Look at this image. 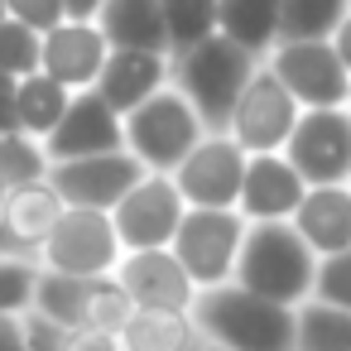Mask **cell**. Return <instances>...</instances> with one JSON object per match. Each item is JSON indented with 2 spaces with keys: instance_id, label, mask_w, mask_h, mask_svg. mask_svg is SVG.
Instances as JSON below:
<instances>
[{
  "instance_id": "1",
  "label": "cell",
  "mask_w": 351,
  "mask_h": 351,
  "mask_svg": "<svg viewBox=\"0 0 351 351\" xmlns=\"http://www.w3.org/2000/svg\"><path fill=\"white\" fill-rule=\"evenodd\" d=\"M313 279H317V255L293 231V221H255V226H245L231 284H241L245 293H260L269 303L298 308V303L313 298Z\"/></svg>"
},
{
  "instance_id": "2",
  "label": "cell",
  "mask_w": 351,
  "mask_h": 351,
  "mask_svg": "<svg viewBox=\"0 0 351 351\" xmlns=\"http://www.w3.org/2000/svg\"><path fill=\"white\" fill-rule=\"evenodd\" d=\"M188 313H193L202 341H212L221 351H293V308L245 293L241 284L197 289Z\"/></svg>"
},
{
  "instance_id": "3",
  "label": "cell",
  "mask_w": 351,
  "mask_h": 351,
  "mask_svg": "<svg viewBox=\"0 0 351 351\" xmlns=\"http://www.w3.org/2000/svg\"><path fill=\"white\" fill-rule=\"evenodd\" d=\"M250 73H255V58L236 49L226 34H207L202 44L173 53V87L193 101L207 130H226V116Z\"/></svg>"
},
{
  "instance_id": "4",
  "label": "cell",
  "mask_w": 351,
  "mask_h": 351,
  "mask_svg": "<svg viewBox=\"0 0 351 351\" xmlns=\"http://www.w3.org/2000/svg\"><path fill=\"white\" fill-rule=\"evenodd\" d=\"M121 121H125V149L145 164V173H173L207 135L202 116L173 82L149 101H140L135 111H125Z\"/></svg>"
},
{
  "instance_id": "5",
  "label": "cell",
  "mask_w": 351,
  "mask_h": 351,
  "mask_svg": "<svg viewBox=\"0 0 351 351\" xmlns=\"http://www.w3.org/2000/svg\"><path fill=\"white\" fill-rule=\"evenodd\" d=\"M245 241V217L236 207H188L173 231V255L197 289H221L236 279V255Z\"/></svg>"
},
{
  "instance_id": "6",
  "label": "cell",
  "mask_w": 351,
  "mask_h": 351,
  "mask_svg": "<svg viewBox=\"0 0 351 351\" xmlns=\"http://www.w3.org/2000/svg\"><path fill=\"white\" fill-rule=\"evenodd\" d=\"M298 116H303V106L293 101V92L265 63H255V73L245 77L241 97H236V106L226 116V135L245 154H284Z\"/></svg>"
},
{
  "instance_id": "7",
  "label": "cell",
  "mask_w": 351,
  "mask_h": 351,
  "mask_svg": "<svg viewBox=\"0 0 351 351\" xmlns=\"http://www.w3.org/2000/svg\"><path fill=\"white\" fill-rule=\"evenodd\" d=\"M121 236L111 226V212H97V207H63L58 226L44 236L39 245V260L44 269H58V274H77V279H101V274H116L121 265Z\"/></svg>"
},
{
  "instance_id": "8",
  "label": "cell",
  "mask_w": 351,
  "mask_h": 351,
  "mask_svg": "<svg viewBox=\"0 0 351 351\" xmlns=\"http://www.w3.org/2000/svg\"><path fill=\"white\" fill-rule=\"evenodd\" d=\"M265 68L293 92V101L303 111L346 106V97H351V73L337 58L332 39H284V44L269 49Z\"/></svg>"
},
{
  "instance_id": "9",
  "label": "cell",
  "mask_w": 351,
  "mask_h": 351,
  "mask_svg": "<svg viewBox=\"0 0 351 351\" xmlns=\"http://www.w3.org/2000/svg\"><path fill=\"white\" fill-rule=\"evenodd\" d=\"M284 159L298 169V178L308 188L346 183L351 178V111L346 106L303 111L289 145H284Z\"/></svg>"
},
{
  "instance_id": "10",
  "label": "cell",
  "mask_w": 351,
  "mask_h": 351,
  "mask_svg": "<svg viewBox=\"0 0 351 351\" xmlns=\"http://www.w3.org/2000/svg\"><path fill=\"white\" fill-rule=\"evenodd\" d=\"M183 212H188V202H183L178 183L169 173H145L111 207V226L121 236V250H164V245H173Z\"/></svg>"
},
{
  "instance_id": "11",
  "label": "cell",
  "mask_w": 351,
  "mask_h": 351,
  "mask_svg": "<svg viewBox=\"0 0 351 351\" xmlns=\"http://www.w3.org/2000/svg\"><path fill=\"white\" fill-rule=\"evenodd\" d=\"M188 207H236L245 178V149L226 130H207L197 149L169 173Z\"/></svg>"
},
{
  "instance_id": "12",
  "label": "cell",
  "mask_w": 351,
  "mask_h": 351,
  "mask_svg": "<svg viewBox=\"0 0 351 351\" xmlns=\"http://www.w3.org/2000/svg\"><path fill=\"white\" fill-rule=\"evenodd\" d=\"M140 178H145V164H140L130 149L49 164V183L58 188L63 207H97V212H111Z\"/></svg>"
},
{
  "instance_id": "13",
  "label": "cell",
  "mask_w": 351,
  "mask_h": 351,
  "mask_svg": "<svg viewBox=\"0 0 351 351\" xmlns=\"http://www.w3.org/2000/svg\"><path fill=\"white\" fill-rule=\"evenodd\" d=\"M111 149H125V121L97 97V87L87 92H73L63 121L53 125V135L44 140V154L49 164H63V159H87V154H111Z\"/></svg>"
},
{
  "instance_id": "14",
  "label": "cell",
  "mask_w": 351,
  "mask_h": 351,
  "mask_svg": "<svg viewBox=\"0 0 351 351\" xmlns=\"http://www.w3.org/2000/svg\"><path fill=\"white\" fill-rule=\"evenodd\" d=\"M116 279L135 308H154V313H188L197 298V284L188 279V269L178 265V255L169 245L164 250H125L116 265Z\"/></svg>"
},
{
  "instance_id": "15",
  "label": "cell",
  "mask_w": 351,
  "mask_h": 351,
  "mask_svg": "<svg viewBox=\"0 0 351 351\" xmlns=\"http://www.w3.org/2000/svg\"><path fill=\"white\" fill-rule=\"evenodd\" d=\"M106 53H111V44L97 29V20H63V25H53L44 34L39 73H49L68 92H87V87H97Z\"/></svg>"
},
{
  "instance_id": "16",
  "label": "cell",
  "mask_w": 351,
  "mask_h": 351,
  "mask_svg": "<svg viewBox=\"0 0 351 351\" xmlns=\"http://www.w3.org/2000/svg\"><path fill=\"white\" fill-rule=\"evenodd\" d=\"M308 183L298 178V169L284 154H245V178H241V197L236 212L245 217V226L255 221H289L303 202Z\"/></svg>"
},
{
  "instance_id": "17",
  "label": "cell",
  "mask_w": 351,
  "mask_h": 351,
  "mask_svg": "<svg viewBox=\"0 0 351 351\" xmlns=\"http://www.w3.org/2000/svg\"><path fill=\"white\" fill-rule=\"evenodd\" d=\"M173 82V53H149V49H111L97 77V97L125 116L140 101H149L154 92H164Z\"/></svg>"
},
{
  "instance_id": "18",
  "label": "cell",
  "mask_w": 351,
  "mask_h": 351,
  "mask_svg": "<svg viewBox=\"0 0 351 351\" xmlns=\"http://www.w3.org/2000/svg\"><path fill=\"white\" fill-rule=\"evenodd\" d=\"M289 221H293V231L308 241V250L317 260H327L337 250H351V188L346 183L308 188Z\"/></svg>"
},
{
  "instance_id": "19",
  "label": "cell",
  "mask_w": 351,
  "mask_h": 351,
  "mask_svg": "<svg viewBox=\"0 0 351 351\" xmlns=\"http://www.w3.org/2000/svg\"><path fill=\"white\" fill-rule=\"evenodd\" d=\"M63 217V197L49 178H34V183H20L5 193V207H0V226L5 236L20 245V250H39L44 236L58 226Z\"/></svg>"
},
{
  "instance_id": "20",
  "label": "cell",
  "mask_w": 351,
  "mask_h": 351,
  "mask_svg": "<svg viewBox=\"0 0 351 351\" xmlns=\"http://www.w3.org/2000/svg\"><path fill=\"white\" fill-rule=\"evenodd\" d=\"M97 29L106 34L111 49H149V53H169V29H164L159 0H101Z\"/></svg>"
},
{
  "instance_id": "21",
  "label": "cell",
  "mask_w": 351,
  "mask_h": 351,
  "mask_svg": "<svg viewBox=\"0 0 351 351\" xmlns=\"http://www.w3.org/2000/svg\"><path fill=\"white\" fill-rule=\"evenodd\" d=\"M217 34H226L255 63H265L269 49L279 44V0H221L217 5Z\"/></svg>"
},
{
  "instance_id": "22",
  "label": "cell",
  "mask_w": 351,
  "mask_h": 351,
  "mask_svg": "<svg viewBox=\"0 0 351 351\" xmlns=\"http://www.w3.org/2000/svg\"><path fill=\"white\" fill-rule=\"evenodd\" d=\"M197 346H202V332L193 313L135 308L130 322L121 327V351H197Z\"/></svg>"
},
{
  "instance_id": "23",
  "label": "cell",
  "mask_w": 351,
  "mask_h": 351,
  "mask_svg": "<svg viewBox=\"0 0 351 351\" xmlns=\"http://www.w3.org/2000/svg\"><path fill=\"white\" fill-rule=\"evenodd\" d=\"M68 101H73V92L63 82H53L49 73L20 77V87H15V125H20V135H29V140L44 145L53 135V125L63 121Z\"/></svg>"
},
{
  "instance_id": "24",
  "label": "cell",
  "mask_w": 351,
  "mask_h": 351,
  "mask_svg": "<svg viewBox=\"0 0 351 351\" xmlns=\"http://www.w3.org/2000/svg\"><path fill=\"white\" fill-rule=\"evenodd\" d=\"M87 289L92 279H77V274H58V269H39L34 279V313H44L49 322L68 327V332H82L87 327Z\"/></svg>"
},
{
  "instance_id": "25",
  "label": "cell",
  "mask_w": 351,
  "mask_h": 351,
  "mask_svg": "<svg viewBox=\"0 0 351 351\" xmlns=\"http://www.w3.org/2000/svg\"><path fill=\"white\" fill-rule=\"evenodd\" d=\"M293 351H351V313L322 298L293 308Z\"/></svg>"
},
{
  "instance_id": "26",
  "label": "cell",
  "mask_w": 351,
  "mask_h": 351,
  "mask_svg": "<svg viewBox=\"0 0 351 351\" xmlns=\"http://www.w3.org/2000/svg\"><path fill=\"white\" fill-rule=\"evenodd\" d=\"M351 0H279V44L284 39H332Z\"/></svg>"
},
{
  "instance_id": "27",
  "label": "cell",
  "mask_w": 351,
  "mask_h": 351,
  "mask_svg": "<svg viewBox=\"0 0 351 351\" xmlns=\"http://www.w3.org/2000/svg\"><path fill=\"white\" fill-rule=\"evenodd\" d=\"M217 5L221 0H159L164 29H169V53H183V49L202 44L207 34H217Z\"/></svg>"
},
{
  "instance_id": "28",
  "label": "cell",
  "mask_w": 351,
  "mask_h": 351,
  "mask_svg": "<svg viewBox=\"0 0 351 351\" xmlns=\"http://www.w3.org/2000/svg\"><path fill=\"white\" fill-rule=\"evenodd\" d=\"M34 178H49V154L39 140L10 130L0 135V183L5 188H20V183H34Z\"/></svg>"
},
{
  "instance_id": "29",
  "label": "cell",
  "mask_w": 351,
  "mask_h": 351,
  "mask_svg": "<svg viewBox=\"0 0 351 351\" xmlns=\"http://www.w3.org/2000/svg\"><path fill=\"white\" fill-rule=\"evenodd\" d=\"M130 313H135V303H130V293L121 289L116 274L92 279V289H87V327H92V332L121 337V327L130 322Z\"/></svg>"
},
{
  "instance_id": "30",
  "label": "cell",
  "mask_w": 351,
  "mask_h": 351,
  "mask_svg": "<svg viewBox=\"0 0 351 351\" xmlns=\"http://www.w3.org/2000/svg\"><path fill=\"white\" fill-rule=\"evenodd\" d=\"M39 53H44V34L20 25V20H0V73L10 77H29L39 73Z\"/></svg>"
},
{
  "instance_id": "31",
  "label": "cell",
  "mask_w": 351,
  "mask_h": 351,
  "mask_svg": "<svg viewBox=\"0 0 351 351\" xmlns=\"http://www.w3.org/2000/svg\"><path fill=\"white\" fill-rule=\"evenodd\" d=\"M313 298L346 308L351 313V250H337L327 260H317V279H313Z\"/></svg>"
},
{
  "instance_id": "32",
  "label": "cell",
  "mask_w": 351,
  "mask_h": 351,
  "mask_svg": "<svg viewBox=\"0 0 351 351\" xmlns=\"http://www.w3.org/2000/svg\"><path fill=\"white\" fill-rule=\"evenodd\" d=\"M39 269L29 260H0V313H29Z\"/></svg>"
},
{
  "instance_id": "33",
  "label": "cell",
  "mask_w": 351,
  "mask_h": 351,
  "mask_svg": "<svg viewBox=\"0 0 351 351\" xmlns=\"http://www.w3.org/2000/svg\"><path fill=\"white\" fill-rule=\"evenodd\" d=\"M25 351H73V332L29 308L25 313Z\"/></svg>"
},
{
  "instance_id": "34",
  "label": "cell",
  "mask_w": 351,
  "mask_h": 351,
  "mask_svg": "<svg viewBox=\"0 0 351 351\" xmlns=\"http://www.w3.org/2000/svg\"><path fill=\"white\" fill-rule=\"evenodd\" d=\"M5 15L20 20V25H29V29H39V34H49L53 25L68 20L63 15V0H5Z\"/></svg>"
},
{
  "instance_id": "35",
  "label": "cell",
  "mask_w": 351,
  "mask_h": 351,
  "mask_svg": "<svg viewBox=\"0 0 351 351\" xmlns=\"http://www.w3.org/2000/svg\"><path fill=\"white\" fill-rule=\"evenodd\" d=\"M15 87H20V77L0 73V135L20 130V125H15Z\"/></svg>"
},
{
  "instance_id": "36",
  "label": "cell",
  "mask_w": 351,
  "mask_h": 351,
  "mask_svg": "<svg viewBox=\"0 0 351 351\" xmlns=\"http://www.w3.org/2000/svg\"><path fill=\"white\" fill-rule=\"evenodd\" d=\"M0 351H25V313H0Z\"/></svg>"
},
{
  "instance_id": "37",
  "label": "cell",
  "mask_w": 351,
  "mask_h": 351,
  "mask_svg": "<svg viewBox=\"0 0 351 351\" xmlns=\"http://www.w3.org/2000/svg\"><path fill=\"white\" fill-rule=\"evenodd\" d=\"M73 351H121V337L82 327V332H73Z\"/></svg>"
},
{
  "instance_id": "38",
  "label": "cell",
  "mask_w": 351,
  "mask_h": 351,
  "mask_svg": "<svg viewBox=\"0 0 351 351\" xmlns=\"http://www.w3.org/2000/svg\"><path fill=\"white\" fill-rule=\"evenodd\" d=\"M332 49H337V58H341L346 73H351V10H346V20L332 29Z\"/></svg>"
},
{
  "instance_id": "39",
  "label": "cell",
  "mask_w": 351,
  "mask_h": 351,
  "mask_svg": "<svg viewBox=\"0 0 351 351\" xmlns=\"http://www.w3.org/2000/svg\"><path fill=\"white\" fill-rule=\"evenodd\" d=\"M97 10H101V0H63L68 20H97Z\"/></svg>"
},
{
  "instance_id": "40",
  "label": "cell",
  "mask_w": 351,
  "mask_h": 351,
  "mask_svg": "<svg viewBox=\"0 0 351 351\" xmlns=\"http://www.w3.org/2000/svg\"><path fill=\"white\" fill-rule=\"evenodd\" d=\"M5 193H10V188H5V183H0V207H5Z\"/></svg>"
},
{
  "instance_id": "41",
  "label": "cell",
  "mask_w": 351,
  "mask_h": 351,
  "mask_svg": "<svg viewBox=\"0 0 351 351\" xmlns=\"http://www.w3.org/2000/svg\"><path fill=\"white\" fill-rule=\"evenodd\" d=\"M202 351H221V346H212V341H207V346H202Z\"/></svg>"
},
{
  "instance_id": "42",
  "label": "cell",
  "mask_w": 351,
  "mask_h": 351,
  "mask_svg": "<svg viewBox=\"0 0 351 351\" xmlns=\"http://www.w3.org/2000/svg\"><path fill=\"white\" fill-rule=\"evenodd\" d=\"M0 20H5V0H0Z\"/></svg>"
},
{
  "instance_id": "43",
  "label": "cell",
  "mask_w": 351,
  "mask_h": 351,
  "mask_svg": "<svg viewBox=\"0 0 351 351\" xmlns=\"http://www.w3.org/2000/svg\"><path fill=\"white\" fill-rule=\"evenodd\" d=\"M346 111H351V97H346Z\"/></svg>"
},
{
  "instance_id": "44",
  "label": "cell",
  "mask_w": 351,
  "mask_h": 351,
  "mask_svg": "<svg viewBox=\"0 0 351 351\" xmlns=\"http://www.w3.org/2000/svg\"><path fill=\"white\" fill-rule=\"evenodd\" d=\"M346 188H351V178H346Z\"/></svg>"
}]
</instances>
